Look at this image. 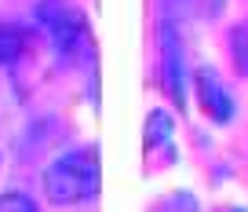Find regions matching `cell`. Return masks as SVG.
Here are the masks:
<instances>
[{"mask_svg": "<svg viewBox=\"0 0 248 212\" xmlns=\"http://www.w3.org/2000/svg\"><path fill=\"white\" fill-rule=\"evenodd\" d=\"M44 194L51 205H80L99 194V154L95 147H73L44 168Z\"/></svg>", "mask_w": 248, "mask_h": 212, "instance_id": "cell-1", "label": "cell"}, {"mask_svg": "<svg viewBox=\"0 0 248 212\" xmlns=\"http://www.w3.org/2000/svg\"><path fill=\"white\" fill-rule=\"evenodd\" d=\"M37 18L47 30L55 51H59L66 63H73V66L92 63L95 51H92V30H88L84 11H77L73 4H66V0H40Z\"/></svg>", "mask_w": 248, "mask_h": 212, "instance_id": "cell-2", "label": "cell"}, {"mask_svg": "<svg viewBox=\"0 0 248 212\" xmlns=\"http://www.w3.org/2000/svg\"><path fill=\"white\" fill-rule=\"evenodd\" d=\"M194 92H197V106L208 114L216 125H230L233 114H237V102H233L230 88L219 81V73L212 66H201L194 73Z\"/></svg>", "mask_w": 248, "mask_h": 212, "instance_id": "cell-3", "label": "cell"}, {"mask_svg": "<svg viewBox=\"0 0 248 212\" xmlns=\"http://www.w3.org/2000/svg\"><path fill=\"white\" fill-rule=\"evenodd\" d=\"M161 77L175 106L186 102V66H183V40H179L175 22H161Z\"/></svg>", "mask_w": 248, "mask_h": 212, "instance_id": "cell-4", "label": "cell"}, {"mask_svg": "<svg viewBox=\"0 0 248 212\" xmlns=\"http://www.w3.org/2000/svg\"><path fill=\"white\" fill-rule=\"evenodd\" d=\"M26 33L18 30V26H11V22H0V66H11V63H18V59L26 55Z\"/></svg>", "mask_w": 248, "mask_h": 212, "instance_id": "cell-5", "label": "cell"}, {"mask_svg": "<svg viewBox=\"0 0 248 212\" xmlns=\"http://www.w3.org/2000/svg\"><path fill=\"white\" fill-rule=\"evenodd\" d=\"M157 147L171 150V117L164 110H154L146 117V150H157Z\"/></svg>", "mask_w": 248, "mask_h": 212, "instance_id": "cell-6", "label": "cell"}, {"mask_svg": "<svg viewBox=\"0 0 248 212\" xmlns=\"http://www.w3.org/2000/svg\"><path fill=\"white\" fill-rule=\"evenodd\" d=\"M230 55H233V70L248 77V18H241L230 30Z\"/></svg>", "mask_w": 248, "mask_h": 212, "instance_id": "cell-7", "label": "cell"}, {"mask_svg": "<svg viewBox=\"0 0 248 212\" xmlns=\"http://www.w3.org/2000/svg\"><path fill=\"white\" fill-rule=\"evenodd\" d=\"M0 212H37V205L22 190H8V194H0Z\"/></svg>", "mask_w": 248, "mask_h": 212, "instance_id": "cell-8", "label": "cell"}, {"mask_svg": "<svg viewBox=\"0 0 248 212\" xmlns=\"http://www.w3.org/2000/svg\"><path fill=\"white\" fill-rule=\"evenodd\" d=\"M223 212H248V209H237V205H233V209H223Z\"/></svg>", "mask_w": 248, "mask_h": 212, "instance_id": "cell-9", "label": "cell"}]
</instances>
